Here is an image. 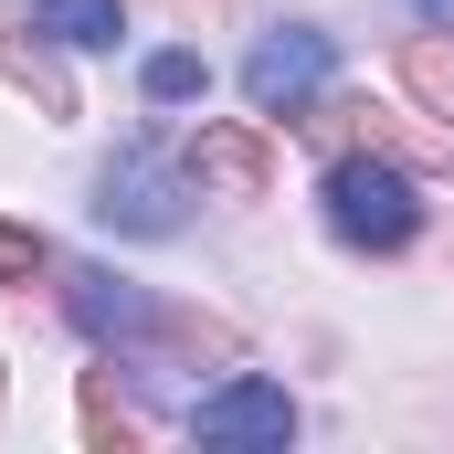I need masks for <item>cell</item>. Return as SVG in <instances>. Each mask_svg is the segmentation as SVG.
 Wrapping results in <instances>:
<instances>
[{"label":"cell","mask_w":454,"mask_h":454,"mask_svg":"<svg viewBox=\"0 0 454 454\" xmlns=\"http://www.w3.org/2000/svg\"><path fill=\"white\" fill-rule=\"evenodd\" d=\"M328 223L348 243H370V254H402L412 232H423V201H412V180L391 169V148H339V169H328Z\"/></svg>","instance_id":"obj_1"},{"label":"cell","mask_w":454,"mask_h":454,"mask_svg":"<svg viewBox=\"0 0 454 454\" xmlns=\"http://www.w3.org/2000/svg\"><path fill=\"white\" fill-rule=\"evenodd\" d=\"M307 137H328V148H391V159H454V127H412L380 96H328L307 116Z\"/></svg>","instance_id":"obj_2"},{"label":"cell","mask_w":454,"mask_h":454,"mask_svg":"<svg viewBox=\"0 0 454 454\" xmlns=\"http://www.w3.org/2000/svg\"><path fill=\"white\" fill-rule=\"evenodd\" d=\"M96 223L116 232H180V169L159 148H127L106 180H96Z\"/></svg>","instance_id":"obj_3"},{"label":"cell","mask_w":454,"mask_h":454,"mask_svg":"<svg viewBox=\"0 0 454 454\" xmlns=\"http://www.w3.org/2000/svg\"><path fill=\"white\" fill-rule=\"evenodd\" d=\"M191 180H201V191H223V201H264V191H275V137H264V127H243V116L201 127V137H191Z\"/></svg>","instance_id":"obj_4"},{"label":"cell","mask_w":454,"mask_h":454,"mask_svg":"<svg viewBox=\"0 0 454 454\" xmlns=\"http://www.w3.org/2000/svg\"><path fill=\"white\" fill-rule=\"evenodd\" d=\"M328 85V32H264L254 43V64H243V96L264 116H286V106H307Z\"/></svg>","instance_id":"obj_5"},{"label":"cell","mask_w":454,"mask_h":454,"mask_svg":"<svg viewBox=\"0 0 454 454\" xmlns=\"http://www.w3.org/2000/svg\"><path fill=\"white\" fill-rule=\"evenodd\" d=\"M191 434H201V444H286V434H296V402H286L275 380H232V391H212V402L191 412Z\"/></svg>","instance_id":"obj_6"},{"label":"cell","mask_w":454,"mask_h":454,"mask_svg":"<svg viewBox=\"0 0 454 454\" xmlns=\"http://www.w3.org/2000/svg\"><path fill=\"white\" fill-rule=\"evenodd\" d=\"M64 307H74V328H96V339H148V328H159V307H148L127 275H106V264H74V275H64Z\"/></svg>","instance_id":"obj_7"},{"label":"cell","mask_w":454,"mask_h":454,"mask_svg":"<svg viewBox=\"0 0 454 454\" xmlns=\"http://www.w3.org/2000/svg\"><path fill=\"white\" fill-rule=\"evenodd\" d=\"M32 32H43V21H11V11H0V85H21L43 116H74V85H64V64H53Z\"/></svg>","instance_id":"obj_8"},{"label":"cell","mask_w":454,"mask_h":454,"mask_svg":"<svg viewBox=\"0 0 454 454\" xmlns=\"http://www.w3.org/2000/svg\"><path fill=\"white\" fill-rule=\"evenodd\" d=\"M402 85L423 96V116H454V43L444 32H412L402 43Z\"/></svg>","instance_id":"obj_9"},{"label":"cell","mask_w":454,"mask_h":454,"mask_svg":"<svg viewBox=\"0 0 454 454\" xmlns=\"http://www.w3.org/2000/svg\"><path fill=\"white\" fill-rule=\"evenodd\" d=\"M85 444L96 454H137V412L116 402V370H85Z\"/></svg>","instance_id":"obj_10"},{"label":"cell","mask_w":454,"mask_h":454,"mask_svg":"<svg viewBox=\"0 0 454 454\" xmlns=\"http://www.w3.org/2000/svg\"><path fill=\"white\" fill-rule=\"evenodd\" d=\"M32 21H43L53 43H116V32H127L116 0H32Z\"/></svg>","instance_id":"obj_11"},{"label":"cell","mask_w":454,"mask_h":454,"mask_svg":"<svg viewBox=\"0 0 454 454\" xmlns=\"http://www.w3.org/2000/svg\"><path fill=\"white\" fill-rule=\"evenodd\" d=\"M212 74H201V53H148V106H191Z\"/></svg>","instance_id":"obj_12"},{"label":"cell","mask_w":454,"mask_h":454,"mask_svg":"<svg viewBox=\"0 0 454 454\" xmlns=\"http://www.w3.org/2000/svg\"><path fill=\"white\" fill-rule=\"evenodd\" d=\"M53 254H43V232H21V223H0V286H32Z\"/></svg>","instance_id":"obj_13"},{"label":"cell","mask_w":454,"mask_h":454,"mask_svg":"<svg viewBox=\"0 0 454 454\" xmlns=\"http://www.w3.org/2000/svg\"><path fill=\"white\" fill-rule=\"evenodd\" d=\"M423 11H454V0H423Z\"/></svg>","instance_id":"obj_14"}]
</instances>
